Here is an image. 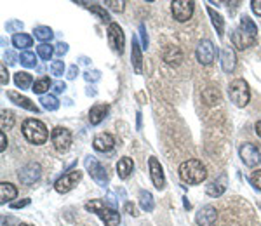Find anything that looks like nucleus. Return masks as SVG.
<instances>
[{"label": "nucleus", "instance_id": "nucleus-5", "mask_svg": "<svg viewBox=\"0 0 261 226\" xmlns=\"http://www.w3.org/2000/svg\"><path fill=\"white\" fill-rule=\"evenodd\" d=\"M84 165H86V169L89 171V174H91V178L94 179L96 183H98L99 186H108V174H107V169H105L101 164L96 160V157H92V155H89V157H86V160H84Z\"/></svg>", "mask_w": 261, "mask_h": 226}, {"label": "nucleus", "instance_id": "nucleus-21", "mask_svg": "<svg viewBox=\"0 0 261 226\" xmlns=\"http://www.w3.org/2000/svg\"><path fill=\"white\" fill-rule=\"evenodd\" d=\"M18 197V188L12 183H0V204H7L9 200H14Z\"/></svg>", "mask_w": 261, "mask_h": 226}, {"label": "nucleus", "instance_id": "nucleus-20", "mask_svg": "<svg viewBox=\"0 0 261 226\" xmlns=\"http://www.w3.org/2000/svg\"><path fill=\"white\" fill-rule=\"evenodd\" d=\"M141 49L138 44V39L132 37V51H130V61H132V66H134V72L141 73L143 72V56H141Z\"/></svg>", "mask_w": 261, "mask_h": 226}, {"label": "nucleus", "instance_id": "nucleus-4", "mask_svg": "<svg viewBox=\"0 0 261 226\" xmlns=\"http://www.w3.org/2000/svg\"><path fill=\"white\" fill-rule=\"evenodd\" d=\"M228 96L232 103H235L237 106H245L251 100V91L249 85L244 79H235L234 82H230L228 85Z\"/></svg>", "mask_w": 261, "mask_h": 226}, {"label": "nucleus", "instance_id": "nucleus-30", "mask_svg": "<svg viewBox=\"0 0 261 226\" xmlns=\"http://www.w3.org/2000/svg\"><path fill=\"white\" fill-rule=\"evenodd\" d=\"M0 127H2V132L5 131H11L12 125H14V113L11 110H2L0 113Z\"/></svg>", "mask_w": 261, "mask_h": 226}, {"label": "nucleus", "instance_id": "nucleus-52", "mask_svg": "<svg viewBox=\"0 0 261 226\" xmlns=\"http://www.w3.org/2000/svg\"><path fill=\"white\" fill-rule=\"evenodd\" d=\"M7 148V138H5V132H0V151H5Z\"/></svg>", "mask_w": 261, "mask_h": 226}, {"label": "nucleus", "instance_id": "nucleus-15", "mask_svg": "<svg viewBox=\"0 0 261 226\" xmlns=\"http://www.w3.org/2000/svg\"><path fill=\"white\" fill-rule=\"evenodd\" d=\"M232 42H234V45L237 49H240V51H244V49L251 47V45L256 44V37L249 35L247 32H244L242 28H237L234 32V35H232Z\"/></svg>", "mask_w": 261, "mask_h": 226}, {"label": "nucleus", "instance_id": "nucleus-35", "mask_svg": "<svg viewBox=\"0 0 261 226\" xmlns=\"http://www.w3.org/2000/svg\"><path fill=\"white\" fill-rule=\"evenodd\" d=\"M239 28H242L244 32H247L249 35H253V37L258 35V26L254 24V21L251 20L249 16H242L240 18V26H239Z\"/></svg>", "mask_w": 261, "mask_h": 226}, {"label": "nucleus", "instance_id": "nucleus-14", "mask_svg": "<svg viewBox=\"0 0 261 226\" xmlns=\"http://www.w3.org/2000/svg\"><path fill=\"white\" fill-rule=\"evenodd\" d=\"M218 219V210L213 205H204L195 216L198 226H214Z\"/></svg>", "mask_w": 261, "mask_h": 226}, {"label": "nucleus", "instance_id": "nucleus-10", "mask_svg": "<svg viewBox=\"0 0 261 226\" xmlns=\"http://www.w3.org/2000/svg\"><path fill=\"white\" fill-rule=\"evenodd\" d=\"M195 54H197V61L200 64H211L214 61V58H216L218 51L216 47H214V44L211 42V40H200L197 45V51H195Z\"/></svg>", "mask_w": 261, "mask_h": 226}, {"label": "nucleus", "instance_id": "nucleus-37", "mask_svg": "<svg viewBox=\"0 0 261 226\" xmlns=\"http://www.w3.org/2000/svg\"><path fill=\"white\" fill-rule=\"evenodd\" d=\"M54 52H56V51L52 49L51 44H40L39 47H37V54H39L44 61H49V60H51Z\"/></svg>", "mask_w": 261, "mask_h": 226}, {"label": "nucleus", "instance_id": "nucleus-26", "mask_svg": "<svg viewBox=\"0 0 261 226\" xmlns=\"http://www.w3.org/2000/svg\"><path fill=\"white\" fill-rule=\"evenodd\" d=\"M86 4V2H84ZM86 7L89 9L91 12H94L96 16L99 18V20L103 21V23H108V24H111V18H110V14H108V11L103 7V5H99V4H86Z\"/></svg>", "mask_w": 261, "mask_h": 226}, {"label": "nucleus", "instance_id": "nucleus-8", "mask_svg": "<svg viewBox=\"0 0 261 226\" xmlns=\"http://www.w3.org/2000/svg\"><path fill=\"white\" fill-rule=\"evenodd\" d=\"M80 179H82V172H80L79 169H75V171H70L61 176V178L56 181L54 188L58 193H68V191L77 186V183H79Z\"/></svg>", "mask_w": 261, "mask_h": 226}, {"label": "nucleus", "instance_id": "nucleus-54", "mask_svg": "<svg viewBox=\"0 0 261 226\" xmlns=\"http://www.w3.org/2000/svg\"><path fill=\"white\" fill-rule=\"evenodd\" d=\"M256 134L261 138V122H258V123H256Z\"/></svg>", "mask_w": 261, "mask_h": 226}, {"label": "nucleus", "instance_id": "nucleus-56", "mask_svg": "<svg viewBox=\"0 0 261 226\" xmlns=\"http://www.w3.org/2000/svg\"><path fill=\"white\" fill-rule=\"evenodd\" d=\"M12 221H14V219H12V218H9L7 225H5V221H2V226H9V225H11V223H12Z\"/></svg>", "mask_w": 261, "mask_h": 226}, {"label": "nucleus", "instance_id": "nucleus-9", "mask_svg": "<svg viewBox=\"0 0 261 226\" xmlns=\"http://www.w3.org/2000/svg\"><path fill=\"white\" fill-rule=\"evenodd\" d=\"M40 176H42V167H40L37 162L26 164V165L18 172V179H20V183L21 185H26V186H30V185L39 181Z\"/></svg>", "mask_w": 261, "mask_h": 226}, {"label": "nucleus", "instance_id": "nucleus-38", "mask_svg": "<svg viewBox=\"0 0 261 226\" xmlns=\"http://www.w3.org/2000/svg\"><path fill=\"white\" fill-rule=\"evenodd\" d=\"M105 5L113 12H122L126 9V2L124 0H107Z\"/></svg>", "mask_w": 261, "mask_h": 226}, {"label": "nucleus", "instance_id": "nucleus-57", "mask_svg": "<svg viewBox=\"0 0 261 226\" xmlns=\"http://www.w3.org/2000/svg\"><path fill=\"white\" fill-rule=\"evenodd\" d=\"M138 127H141V113H138Z\"/></svg>", "mask_w": 261, "mask_h": 226}, {"label": "nucleus", "instance_id": "nucleus-40", "mask_svg": "<svg viewBox=\"0 0 261 226\" xmlns=\"http://www.w3.org/2000/svg\"><path fill=\"white\" fill-rule=\"evenodd\" d=\"M84 79H86L87 82H98V80L101 79V73H99L98 70H87V72L84 73Z\"/></svg>", "mask_w": 261, "mask_h": 226}, {"label": "nucleus", "instance_id": "nucleus-18", "mask_svg": "<svg viewBox=\"0 0 261 226\" xmlns=\"http://www.w3.org/2000/svg\"><path fill=\"white\" fill-rule=\"evenodd\" d=\"M237 66V56L232 47L221 49V68L225 73H232Z\"/></svg>", "mask_w": 261, "mask_h": 226}, {"label": "nucleus", "instance_id": "nucleus-47", "mask_svg": "<svg viewBox=\"0 0 261 226\" xmlns=\"http://www.w3.org/2000/svg\"><path fill=\"white\" fill-rule=\"evenodd\" d=\"M77 75H79V66H77V64H71V66L68 68V75H66V77H68L70 80H73Z\"/></svg>", "mask_w": 261, "mask_h": 226}, {"label": "nucleus", "instance_id": "nucleus-6", "mask_svg": "<svg viewBox=\"0 0 261 226\" xmlns=\"http://www.w3.org/2000/svg\"><path fill=\"white\" fill-rule=\"evenodd\" d=\"M195 11V2L192 0H174L173 4H171V12H173V16L176 21L179 23H185L192 18Z\"/></svg>", "mask_w": 261, "mask_h": 226}, {"label": "nucleus", "instance_id": "nucleus-48", "mask_svg": "<svg viewBox=\"0 0 261 226\" xmlns=\"http://www.w3.org/2000/svg\"><path fill=\"white\" fill-rule=\"evenodd\" d=\"M124 210H126L127 214H130V216H138V210H136L134 204H130V202H127V204H126V205H124Z\"/></svg>", "mask_w": 261, "mask_h": 226}, {"label": "nucleus", "instance_id": "nucleus-44", "mask_svg": "<svg viewBox=\"0 0 261 226\" xmlns=\"http://www.w3.org/2000/svg\"><path fill=\"white\" fill-rule=\"evenodd\" d=\"M4 60H5V63H7V64H16L18 61H20V58H18V56L14 54L12 51H7L4 54Z\"/></svg>", "mask_w": 261, "mask_h": 226}, {"label": "nucleus", "instance_id": "nucleus-28", "mask_svg": "<svg viewBox=\"0 0 261 226\" xmlns=\"http://www.w3.org/2000/svg\"><path fill=\"white\" fill-rule=\"evenodd\" d=\"M33 44V39L26 33H16V35L12 37V45L18 49H28L32 47Z\"/></svg>", "mask_w": 261, "mask_h": 226}, {"label": "nucleus", "instance_id": "nucleus-11", "mask_svg": "<svg viewBox=\"0 0 261 226\" xmlns=\"http://www.w3.org/2000/svg\"><path fill=\"white\" fill-rule=\"evenodd\" d=\"M108 44L115 52L122 54L124 52V44H126V37H124L122 28L119 26V23L108 24Z\"/></svg>", "mask_w": 261, "mask_h": 226}, {"label": "nucleus", "instance_id": "nucleus-43", "mask_svg": "<svg viewBox=\"0 0 261 226\" xmlns=\"http://www.w3.org/2000/svg\"><path fill=\"white\" fill-rule=\"evenodd\" d=\"M5 28H7V32H21L23 30V23L21 21H9L5 24Z\"/></svg>", "mask_w": 261, "mask_h": 226}, {"label": "nucleus", "instance_id": "nucleus-13", "mask_svg": "<svg viewBox=\"0 0 261 226\" xmlns=\"http://www.w3.org/2000/svg\"><path fill=\"white\" fill-rule=\"evenodd\" d=\"M148 167H150V178H152V181H153L155 188H157V190H162V188L166 186V178H164V169H162V165H160V162H158L155 157H150Z\"/></svg>", "mask_w": 261, "mask_h": 226}, {"label": "nucleus", "instance_id": "nucleus-39", "mask_svg": "<svg viewBox=\"0 0 261 226\" xmlns=\"http://www.w3.org/2000/svg\"><path fill=\"white\" fill-rule=\"evenodd\" d=\"M51 72H52V75H56V77H61V75H63V72H65V63H63V61H61V60L52 61Z\"/></svg>", "mask_w": 261, "mask_h": 226}, {"label": "nucleus", "instance_id": "nucleus-23", "mask_svg": "<svg viewBox=\"0 0 261 226\" xmlns=\"http://www.w3.org/2000/svg\"><path fill=\"white\" fill-rule=\"evenodd\" d=\"M132 169H134V164H132V159H129V157H122L119 160V164H117V174L122 179L129 178Z\"/></svg>", "mask_w": 261, "mask_h": 226}, {"label": "nucleus", "instance_id": "nucleus-32", "mask_svg": "<svg viewBox=\"0 0 261 226\" xmlns=\"http://www.w3.org/2000/svg\"><path fill=\"white\" fill-rule=\"evenodd\" d=\"M33 33H35V39L40 40L42 44H47L49 40L54 37V33H52V30L49 26H37L35 30H33Z\"/></svg>", "mask_w": 261, "mask_h": 226}, {"label": "nucleus", "instance_id": "nucleus-42", "mask_svg": "<svg viewBox=\"0 0 261 226\" xmlns=\"http://www.w3.org/2000/svg\"><path fill=\"white\" fill-rule=\"evenodd\" d=\"M251 183H253L254 188H258L261 191V169H258V171H254L251 174Z\"/></svg>", "mask_w": 261, "mask_h": 226}, {"label": "nucleus", "instance_id": "nucleus-29", "mask_svg": "<svg viewBox=\"0 0 261 226\" xmlns=\"http://www.w3.org/2000/svg\"><path fill=\"white\" fill-rule=\"evenodd\" d=\"M39 103H42V108L47 111H56L58 108H60V101H58V98L52 94H44L40 96V101Z\"/></svg>", "mask_w": 261, "mask_h": 226}, {"label": "nucleus", "instance_id": "nucleus-46", "mask_svg": "<svg viewBox=\"0 0 261 226\" xmlns=\"http://www.w3.org/2000/svg\"><path fill=\"white\" fill-rule=\"evenodd\" d=\"M54 51H56V54H58V56L61 58V56H65V54L68 52V44H65V42H60V44L56 45Z\"/></svg>", "mask_w": 261, "mask_h": 226}, {"label": "nucleus", "instance_id": "nucleus-24", "mask_svg": "<svg viewBox=\"0 0 261 226\" xmlns=\"http://www.w3.org/2000/svg\"><path fill=\"white\" fill-rule=\"evenodd\" d=\"M225 190H226V183H225V176H221L219 178V181H213V183H209L206 186V191H207V195L209 197H221L223 193H225Z\"/></svg>", "mask_w": 261, "mask_h": 226}, {"label": "nucleus", "instance_id": "nucleus-34", "mask_svg": "<svg viewBox=\"0 0 261 226\" xmlns=\"http://www.w3.org/2000/svg\"><path fill=\"white\" fill-rule=\"evenodd\" d=\"M202 100L206 101V104H209V106L218 104L219 103V92H218V89H214V87H207V89H204V92H202Z\"/></svg>", "mask_w": 261, "mask_h": 226}, {"label": "nucleus", "instance_id": "nucleus-7", "mask_svg": "<svg viewBox=\"0 0 261 226\" xmlns=\"http://www.w3.org/2000/svg\"><path fill=\"white\" fill-rule=\"evenodd\" d=\"M51 141L54 144L56 151L60 153H66L71 146V132L65 127H56L54 131L51 132Z\"/></svg>", "mask_w": 261, "mask_h": 226}, {"label": "nucleus", "instance_id": "nucleus-55", "mask_svg": "<svg viewBox=\"0 0 261 226\" xmlns=\"http://www.w3.org/2000/svg\"><path fill=\"white\" fill-rule=\"evenodd\" d=\"M80 61H82L84 64H89V61H91V60H89V58H86V56H82V58H80Z\"/></svg>", "mask_w": 261, "mask_h": 226}, {"label": "nucleus", "instance_id": "nucleus-19", "mask_svg": "<svg viewBox=\"0 0 261 226\" xmlns=\"http://www.w3.org/2000/svg\"><path fill=\"white\" fill-rule=\"evenodd\" d=\"M92 146H94V150L98 151H110L111 148L115 146V139L111 134H108V132H101V134H98L94 139H92Z\"/></svg>", "mask_w": 261, "mask_h": 226}, {"label": "nucleus", "instance_id": "nucleus-3", "mask_svg": "<svg viewBox=\"0 0 261 226\" xmlns=\"http://www.w3.org/2000/svg\"><path fill=\"white\" fill-rule=\"evenodd\" d=\"M86 209L96 212L99 218L103 219V223L107 226H119L120 225V214L113 207L105 205L103 200H91V202L86 204Z\"/></svg>", "mask_w": 261, "mask_h": 226}, {"label": "nucleus", "instance_id": "nucleus-16", "mask_svg": "<svg viewBox=\"0 0 261 226\" xmlns=\"http://www.w3.org/2000/svg\"><path fill=\"white\" fill-rule=\"evenodd\" d=\"M162 60L166 61L169 66H179L183 63V52L176 45H167L162 52Z\"/></svg>", "mask_w": 261, "mask_h": 226}, {"label": "nucleus", "instance_id": "nucleus-58", "mask_svg": "<svg viewBox=\"0 0 261 226\" xmlns=\"http://www.w3.org/2000/svg\"><path fill=\"white\" fill-rule=\"evenodd\" d=\"M18 226H33V225H26V223H21V225H18Z\"/></svg>", "mask_w": 261, "mask_h": 226}, {"label": "nucleus", "instance_id": "nucleus-49", "mask_svg": "<svg viewBox=\"0 0 261 226\" xmlns=\"http://www.w3.org/2000/svg\"><path fill=\"white\" fill-rule=\"evenodd\" d=\"M251 9H253L254 14L261 16V0H253V2H251Z\"/></svg>", "mask_w": 261, "mask_h": 226}, {"label": "nucleus", "instance_id": "nucleus-33", "mask_svg": "<svg viewBox=\"0 0 261 226\" xmlns=\"http://www.w3.org/2000/svg\"><path fill=\"white\" fill-rule=\"evenodd\" d=\"M51 85H54V83L51 82V79H49V77H42V79L35 80V83H33V87H32V91L35 92V94L44 96V92L49 91V87H51Z\"/></svg>", "mask_w": 261, "mask_h": 226}, {"label": "nucleus", "instance_id": "nucleus-12", "mask_svg": "<svg viewBox=\"0 0 261 226\" xmlns=\"http://www.w3.org/2000/svg\"><path fill=\"white\" fill-rule=\"evenodd\" d=\"M239 155H240L242 162L247 167H256L258 164L261 162V153L258 150L256 144L253 143H244L239 150Z\"/></svg>", "mask_w": 261, "mask_h": 226}, {"label": "nucleus", "instance_id": "nucleus-22", "mask_svg": "<svg viewBox=\"0 0 261 226\" xmlns=\"http://www.w3.org/2000/svg\"><path fill=\"white\" fill-rule=\"evenodd\" d=\"M107 113H108V104H94L91 108V111H89V122L92 125H98V123H101L105 120Z\"/></svg>", "mask_w": 261, "mask_h": 226}, {"label": "nucleus", "instance_id": "nucleus-50", "mask_svg": "<svg viewBox=\"0 0 261 226\" xmlns=\"http://www.w3.org/2000/svg\"><path fill=\"white\" fill-rule=\"evenodd\" d=\"M30 204V199L20 200V202H11V209H21V207H26Z\"/></svg>", "mask_w": 261, "mask_h": 226}, {"label": "nucleus", "instance_id": "nucleus-25", "mask_svg": "<svg viewBox=\"0 0 261 226\" xmlns=\"http://www.w3.org/2000/svg\"><path fill=\"white\" fill-rule=\"evenodd\" d=\"M14 83H16V87L18 89H28L30 85L33 83V79H32V75L30 73H26V72H18V73H14ZM33 87V85H32Z\"/></svg>", "mask_w": 261, "mask_h": 226}, {"label": "nucleus", "instance_id": "nucleus-36", "mask_svg": "<svg viewBox=\"0 0 261 226\" xmlns=\"http://www.w3.org/2000/svg\"><path fill=\"white\" fill-rule=\"evenodd\" d=\"M20 61H21V64H23V66H26V68H35V64H37V56L33 54V52H30V51H23V52H21V56H20Z\"/></svg>", "mask_w": 261, "mask_h": 226}, {"label": "nucleus", "instance_id": "nucleus-51", "mask_svg": "<svg viewBox=\"0 0 261 226\" xmlns=\"http://www.w3.org/2000/svg\"><path fill=\"white\" fill-rule=\"evenodd\" d=\"M52 87H54V91L58 92V94H60V92H65V89H66V83L65 82H54V85H52Z\"/></svg>", "mask_w": 261, "mask_h": 226}, {"label": "nucleus", "instance_id": "nucleus-17", "mask_svg": "<svg viewBox=\"0 0 261 226\" xmlns=\"http://www.w3.org/2000/svg\"><path fill=\"white\" fill-rule=\"evenodd\" d=\"M7 98L12 101L14 104H18V106H21V108H24V110H28V111H33V113H39V106H37L35 103H33L30 98H26V96H21V94H18V92H14V91H9L7 92Z\"/></svg>", "mask_w": 261, "mask_h": 226}, {"label": "nucleus", "instance_id": "nucleus-1", "mask_svg": "<svg viewBox=\"0 0 261 226\" xmlns=\"http://www.w3.org/2000/svg\"><path fill=\"white\" fill-rule=\"evenodd\" d=\"M179 178L188 185H198L207 178V171L200 160L190 159L179 165Z\"/></svg>", "mask_w": 261, "mask_h": 226}, {"label": "nucleus", "instance_id": "nucleus-53", "mask_svg": "<svg viewBox=\"0 0 261 226\" xmlns=\"http://www.w3.org/2000/svg\"><path fill=\"white\" fill-rule=\"evenodd\" d=\"M86 94H87V96H96V89H94V87H87Z\"/></svg>", "mask_w": 261, "mask_h": 226}, {"label": "nucleus", "instance_id": "nucleus-31", "mask_svg": "<svg viewBox=\"0 0 261 226\" xmlns=\"http://www.w3.org/2000/svg\"><path fill=\"white\" fill-rule=\"evenodd\" d=\"M207 12H209L211 20H213V24H214V28H216L218 35H219V37H223V32H225V21H223L221 14H218V12L214 11L213 7H209V9H207Z\"/></svg>", "mask_w": 261, "mask_h": 226}, {"label": "nucleus", "instance_id": "nucleus-41", "mask_svg": "<svg viewBox=\"0 0 261 226\" xmlns=\"http://www.w3.org/2000/svg\"><path fill=\"white\" fill-rule=\"evenodd\" d=\"M139 35H141V44H143V49H147L148 44H150V40H148V33H147V26L145 24H139Z\"/></svg>", "mask_w": 261, "mask_h": 226}, {"label": "nucleus", "instance_id": "nucleus-2", "mask_svg": "<svg viewBox=\"0 0 261 226\" xmlns=\"http://www.w3.org/2000/svg\"><path fill=\"white\" fill-rule=\"evenodd\" d=\"M21 129H23V136L32 144H44L49 138L47 127L37 119H26Z\"/></svg>", "mask_w": 261, "mask_h": 226}, {"label": "nucleus", "instance_id": "nucleus-45", "mask_svg": "<svg viewBox=\"0 0 261 226\" xmlns=\"http://www.w3.org/2000/svg\"><path fill=\"white\" fill-rule=\"evenodd\" d=\"M0 83L2 85H7L9 82V73H7V68H5V64H2V68H0Z\"/></svg>", "mask_w": 261, "mask_h": 226}, {"label": "nucleus", "instance_id": "nucleus-27", "mask_svg": "<svg viewBox=\"0 0 261 226\" xmlns=\"http://www.w3.org/2000/svg\"><path fill=\"white\" fill-rule=\"evenodd\" d=\"M139 205H141L143 210H147V212H152L155 207V202H153V195L150 193V191L147 190H141L139 191Z\"/></svg>", "mask_w": 261, "mask_h": 226}]
</instances>
